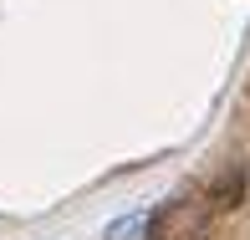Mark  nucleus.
Listing matches in <instances>:
<instances>
[{
  "mask_svg": "<svg viewBox=\"0 0 250 240\" xmlns=\"http://www.w3.org/2000/svg\"><path fill=\"white\" fill-rule=\"evenodd\" d=\"M153 215H158L153 204H143V210H133V215H118L102 235H107V240H143V235H148V225H153Z\"/></svg>",
  "mask_w": 250,
  "mask_h": 240,
  "instance_id": "nucleus-1",
  "label": "nucleus"
},
{
  "mask_svg": "<svg viewBox=\"0 0 250 240\" xmlns=\"http://www.w3.org/2000/svg\"><path fill=\"white\" fill-rule=\"evenodd\" d=\"M240 189H245V179H240V169H235V174H225L220 184L209 189V204L214 210H235V204H240Z\"/></svg>",
  "mask_w": 250,
  "mask_h": 240,
  "instance_id": "nucleus-2",
  "label": "nucleus"
}]
</instances>
